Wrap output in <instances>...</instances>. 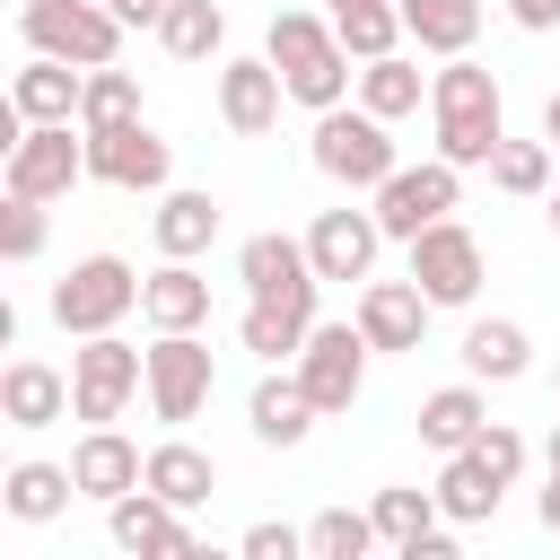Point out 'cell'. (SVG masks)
Wrapping results in <instances>:
<instances>
[{
    "label": "cell",
    "mask_w": 560,
    "mask_h": 560,
    "mask_svg": "<svg viewBox=\"0 0 560 560\" xmlns=\"http://www.w3.org/2000/svg\"><path fill=\"white\" fill-rule=\"evenodd\" d=\"M332 9H359V0H324V18H332Z\"/></svg>",
    "instance_id": "c3c4849f"
},
{
    "label": "cell",
    "mask_w": 560,
    "mask_h": 560,
    "mask_svg": "<svg viewBox=\"0 0 560 560\" xmlns=\"http://www.w3.org/2000/svg\"><path fill=\"white\" fill-rule=\"evenodd\" d=\"M105 9H114L122 26H158V18H166V0H105Z\"/></svg>",
    "instance_id": "7bdbcfd3"
},
{
    "label": "cell",
    "mask_w": 560,
    "mask_h": 560,
    "mask_svg": "<svg viewBox=\"0 0 560 560\" xmlns=\"http://www.w3.org/2000/svg\"><path fill=\"white\" fill-rule=\"evenodd\" d=\"M236 551H245V560H298V551H306V534L262 516V525H245V542H236Z\"/></svg>",
    "instance_id": "ab89813d"
},
{
    "label": "cell",
    "mask_w": 560,
    "mask_h": 560,
    "mask_svg": "<svg viewBox=\"0 0 560 560\" xmlns=\"http://www.w3.org/2000/svg\"><path fill=\"white\" fill-rule=\"evenodd\" d=\"M70 411V376L44 368V359H9L0 368V420L9 429H52Z\"/></svg>",
    "instance_id": "7402d4cb"
},
{
    "label": "cell",
    "mask_w": 560,
    "mask_h": 560,
    "mask_svg": "<svg viewBox=\"0 0 560 560\" xmlns=\"http://www.w3.org/2000/svg\"><path fill=\"white\" fill-rule=\"evenodd\" d=\"M88 175L96 184H114V192H166V175H175V149L131 114V122H105V131H88Z\"/></svg>",
    "instance_id": "8fae6325"
},
{
    "label": "cell",
    "mask_w": 560,
    "mask_h": 560,
    "mask_svg": "<svg viewBox=\"0 0 560 560\" xmlns=\"http://www.w3.org/2000/svg\"><path fill=\"white\" fill-rule=\"evenodd\" d=\"M499 499H508V481L464 446V455H446V472H438V508H446V525H490L499 516Z\"/></svg>",
    "instance_id": "f1b7e54d"
},
{
    "label": "cell",
    "mask_w": 560,
    "mask_h": 560,
    "mask_svg": "<svg viewBox=\"0 0 560 560\" xmlns=\"http://www.w3.org/2000/svg\"><path fill=\"white\" fill-rule=\"evenodd\" d=\"M70 472H79V499H96V508H114L122 490H140L149 481V455L114 429V420H96L79 446H70Z\"/></svg>",
    "instance_id": "e0dca14e"
},
{
    "label": "cell",
    "mask_w": 560,
    "mask_h": 560,
    "mask_svg": "<svg viewBox=\"0 0 560 560\" xmlns=\"http://www.w3.org/2000/svg\"><path fill=\"white\" fill-rule=\"evenodd\" d=\"M236 280H245V298H262V289H298V280H324V271H315L306 236L262 228V236H245V245H236Z\"/></svg>",
    "instance_id": "d4e9b609"
},
{
    "label": "cell",
    "mask_w": 560,
    "mask_h": 560,
    "mask_svg": "<svg viewBox=\"0 0 560 560\" xmlns=\"http://www.w3.org/2000/svg\"><path fill=\"white\" fill-rule=\"evenodd\" d=\"M508 18H516L525 35H551V26H560V0H508Z\"/></svg>",
    "instance_id": "60d3db41"
},
{
    "label": "cell",
    "mask_w": 560,
    "mask_h": 560,
    "mask_svg": "<svg viewBox=\"0 0 560 560\" xmlns=\"http://www.w3.org/2000/svg\"><path fill=\"white\" fill-rule=\"evenodd\" d=\"M368 516H376V542H394V551H411L429 525H446L438 490H376V499H368Z\"/></svg>",
    "instance_id": "e575fe53"
},
{
    "label": "cell",
    "mask_w": 560,
    "mask_h": 560,
    "mask_svg": "<svg viewBox=\"0 0 560 560\" xmlns=\"http://www.w3.org/2000/svg\"><path fill=\"white\" fill-rule=\"evenodd\" d=\"M0 254H9V262H35V254H44V201H26V192L0 201Z\"/></svg>",
    "instance_id": "74e56055"
},
{
    "label": "cell",
    "mask_w": 560,
    "mask_h": 560,
    "mask_svg": "<svg viewBox=\"0 0 560 560\" xmlns=\"http://www.w3.org/2000/svg\"><path fill=\"white\" fill-rule=\"evenodd\" d=\"M315 289L324 280H298V289H262V298H245V315H236V341L254 350V359H298L306 350V332H315Z\"/></svg>",
    "instance_id": "5bb4252c"
},
{
    "label": "cell",
    "mask_w": 560,
    "mask_h": 560,
    "mask_svg": "<svg viewBox=\"0 0 560 560\" xmlns=\"http://www.w3.org/2000/svg\"><path fill=\"white\" fill-rule=\"evenodd\" d=\"M79 88H88V70H79V61L35 52V61L9 79V114H18V122H79Z\"/></svg>",
    "instance_id": "d6986e66"
},
{
    "label": "cell",
    "mask_w": 560,
    "mask_h": 560,
    "mask_svg": "<svg viewBox=\"0 0 560 560\" xmlns=\"http://www.w3.org/2000/svg\"><path fill=\"white\" fill-rule=\"evenodd\" d=\"M525 368H534V341H525V324H499V315L464 324V376H481V385H516Z\"/></svg>",
    "instance_id": "4316f807"
},
{
    "label": "cell",
    "mask_w": 560,
    "mask_h": 560,
    "mask_svg": "<svg viewBox=\"0 0 560 560\" xmlns=\"http://www.w3.org/2000/svg\"><path fill=\"white\" fill-rule=\"evenodd\" d=\"M315 420H324V411H315V394H306V376H298V368H289V376H262V385H254V402H245V429H254L262 446H306V438H315Z\"/></svg>",
    "instance_id": "44dd1931"
},
{
    "label": "cell",
    "mask_w": 560,
    "mask_h": 560,
    "mask_svg": "<svg viewBox=\"0 0 560 560\" xmlns=\"http://www.w3.org/2000/svg\"><path fill=\"white\" fill-rule=\"evenodd\" d=\"M481 429H490L481 376H464V385H438V394H420V446H438V455H464V446H472Z\"/></svg>",
    "instance_id": "603a6c76"
},
{
    "label": "cell",
    "mask_w": 560,
    "mask_h": 560,
    "mask_svg": "<svg viewBox=\"0 0 560 560\" xmlns=\"http://www.w3.org/2000/svg\"><path fill=\"white\" fill-rule=\"evenodd\" d=\"M70 499H79V472H70V464L26 455V464H9V472H0V508H9L18 525H52Z\"/></svg>",
    "instance_id": "cb8c5ba5"
},
{
    "label": "cell",
    "mask_w": 560,
    "mask_h": 560,
    "mask_svg": "<svg viewBox=\"0 0 560 560\" xmlns=\"http://www.w3.org/2000/svg\"><path fill=\"white\" fill-rule=\"evenodd\" d=\"M210 385H219V359H210L201 332H158V341H149V411H158L166 429L201 420Z\"/></svg>",
    "instance_id": "ba28073f"
},
{
    "label": "cell",
    "mask_w": 560,
    "mask_h": 560,
    "mask_svg": "<svg viewBox=\"0 0 560 560\" xmlns=\"http://www.w3.org/2000/svg\"><path fill=\"white\" fill-rule=\"evenodd\" d=\"M26 44L35 52H52V61H79V70H96V61H114L122 52V18L105 9V0H26Z\"/></svg>",
    "instance_id": "52a82bcc"
},
{
    "label": "cell",
    "mask_w": 560,
    "mask_h": 560,
    "mask_svg": "<svg viewBox=\"0 0 560 560\" xmlns=\"http://www.w3.org/2000/svg\"><path fill=\"white\" fill-rule=\"evenodd\" d=\"M332 35H341V52H350V61H385V52H402V44H411V26H402V9H394V0L332 9Z\"/></svg>",
    "instance_id": "4dcf8cb0"
},
{
    "label": "cell",
    "mask_w": 560,
    "mask_h": 560,
    "mask_svg": "<svg viewBox=\"0 0 560 560\" xmlns=\"http://www.w3.org/2000/svg\"><path fill=\"white\" fill-rule=\"evenodd\" d=\"M140 271L122 262V254H88V262H70L61 280H52V324L70 332V341H88V332H114L131 306H140Z\"/></svg>",
    "instance_id": "277c9868"
},
{
    "label": "cell",
    "mask_w": 560,
    "mask_h": 560,
    "mask_svg": "<svg viewBox=\"0 0 560 560\" xmlns=\"http://www.w3.org/2000/svg\"><path fill=\"white\" fill-rule=\"evenodd\" d=\"M394 9L420 52H472V35H481V0H394Z\"/></svg>",
    "instance_id": "f546056e"
},
{
    "label": "cell",
    "mask_w": 560,
    "mask_h": 560,
    "mask_svg": "<svg viewBox=\"0 0 560 560\" xmlns=\"http://www.w3.org/2000/svg\"><path fill=\"white\" fill-rule=\"evenodd\" d=\"M429 289L420 280H368L359 289V332L376 341V350H420L429 341Z\"/></svg>",
    "instance_id": "ac0fdd59"
},
{
    "label": "cell",
    "mask_w": 560,
    "mask_h": 560,
    "mask_svg": "<svg viewBox=\"0 0 560 560\" xmlns=\"http://www.w3.org/2000/svg\"><path fill=\"white\" fill-rule=\"evenodd\" d=\"M542 472H560V420H551V438H542Z\"/></svg>",
    "instance_id": "bcb514c9"
},
{
    "label": "cell",
    "mask_w": 560,
    "mask_h": 560,
    "mask_svg": "<svg viewBox=\"0 0 560 560\" xmlns=\"http://www.w3.org/2000/svg\"><path fill=\"white\" fill-rule=\"evenodd\" d=\"M551 236H560V192H551Z\"/></svg>",
    "instance_id": "7dc6e473"
},
{
    "label": "cell",
    "mask_w": 560,
    "mask_h": 560,
    "mask_svg": "<svg viewBox=\"0 0 560 560\" xmlns=\"http://www.w3.org/2000/svg\"><path fill=\"white\" fill-rule=\"evenodd\" d=\"M105 534H114V551H131V560H201V542H192L184 508H175V499H158L149 481H140V490H122V499L105 508Z\"/></svg>",
    "instance_id": "4fadbf2b"
},
{
    "label": "cell",
    "mask_w": 560,
    "mask_h": 560,
    "mask_svg": "<svg viewBox=\"0 0 560 560\" xmlns=\"http://www.w3.org/2000/svg\"><path fill=\"white\" fill-rule=\"evenodd\" d=\"M411 280L429 289V306H472L481 298V236L446 210L411 236Z\"/></svg>",
    "instance_id": "9c48e42d"
},
{
    "label": "cell",
    "mask_w": 560,
    "mask_h": 560,
    "mask_svg": "<svg viewBox=\"0 0 560 560\" xmlns=\"http://www.w3.org/2000/svg\"><path fill=\"white\" fill-rule=\"evenodd\" d=\"M542 140H551V149H560V88H551V96H542Z\"/></svg>",
    "instance_id": "f6af8a7d"
},
{
    "label": "cell",
    "mask_w": 560,
    "mask_h": 560,
    "mask_svg": "<svg viewBox=\"0 0 560 560\" xmlns=\"http://www.w3.org/2000/svg\"><path fill=\"white\" fill-rule=\"evenodd\" d=\"M149 490L175 499V508H210L219 499V464L192 438H166V446H149Z\"/></svg>",
    "instance_id": "83f0119b"
},
{
    "label": "cell",
    "mask_w": 560,
    "mask_h": 560,
    "mask_svg": "<svg viewBox=\"0 0 560 560\" xmlns=\"http://www.w3.org/2000/svg\"><path fill=\"white\" fill-rule=\"evenodd\" d=\"M472 455H481V464H490V472H499V481L516 490V472H525V438H516L508 420H490V429L472 438Z\"/></svg>",
    "instance_id": "f35d334b"
},
{
    "label": "cell",
    "mask_w": 560,
    "mask_h": 560,
    "mask_svg": "<svg viewBox=\"0 0 560 560\" xmlns=\"http://www.w3.org/2000/svg\"><path fill=\"white\" fill-rule=\"evenodd\" d=\"M376 551V516L368 508H324L306 525V560H368Z\"/></svg>",
    "instance_id": "8d00e7d4"
},
{
    "label": "cell",
    "mask_w": 560,
    "mask_h": 560,
    "mask_svg": "<svg viewBox=\"0 0 560 560\" xmlns=\"http://www.w3.org/2000/svg\"><path fill=\"white\" fill-rule=\"evenodd\" d=\"M131 394H149V350H131L122 332H88L70 350V411L96 429V420H122Z\"/></svg>",
    "instance_id": "5b68a950"
},
{
    "label": "cell",
    "mask_w": 560,
    "mask_h": 560,
    "mask_svg": "<svg viewBox=\"0 0 560 560\" xmlns=\"http://www.w3.org/2000/svg\"><path fill=\"white\" fill-rule=\"evenodd\" d=\"M376 245H385V228H376V210H315V228H306V254H315V271L324 280H368L376 271Z\"/></svg>",
    "instance_id": "2e32d148"
},
{
    "label": "cell",
    "mask_w": 560,
    "mask_h": 560,
    "mask_svg": "<svg viewBox=\"0 0 560 560\" xmlns=\"http://www.w3.org/2000/svg\"><path fill=\"white\" fill-rule=\"evenodd\" d=\"M455 192H464V166L429 158V166H394V175L376 184V201H368V210H376V228H385V236H402V245H411L429 219H446V210H455Z\"/></svg>",
    "instance_id": "7c38bea8"
},
{
    "label": "cell",
    "mask_w": 560,
    "mask_h": 560,
    "mask_svg": "<svg viewBox=\"0 0 560 560\" xmlns=\"http://www.w3.org/2000/svg\"><path fill=\"white\" fill-rule=\"evenodd\" d=\"M551 175H560V149H551V140H499V149H490V184L516 192V201L551 192Z\"/></svg>",
    "instance_id": "836d02e7"
},
{
    "label": "cell",
    "mask_w": 560,
    "mask_h": 560,
    "mask_svg": "<svg viewBox=\"0 0 560 560\" xmlns=\"http://www.w3.org/2000/svg\"><path fill=\"white\" fill-rule=\"evenodd\" d=\"M140 315H149V332H201L210 324V280L184 254H166L149 271V289H140Z\"/></svg>",
    "instance_id": "ffe728a7"
},
{
    "label": "cell",
    "mask_w": 560,
    "mask_h": 560,
    "mask_svg": "<svg viewBox=\"0 0 560 560\" xmlns=\"http://www.w3.org/2000/svg\"><path fill=\"white\" fill-rule=\"evenodd\" d=\"M306 158H315V175L341 184V192H376V184L402 166V158H394V122L368 114V105H324Z\"/></svg>",
    "instance_id": "3957f363"
},
{
    "label": "cell",
    "mask_w": 560,
    "mask_h": 560,
    "mask_svg": "<svg viewBox=\"0 0 560 560\" xmlns=\"http://www.w3.org/2000/svg\"><path fill=\"white\" fill-rule=\"evenodd\" d=\"M368 350H376V341H368V332H359V315H350V324H315V332H306V350L289 359V368L306 376V394H315V411H324V420L359 402V385H368Z\"/></svg>",
    "instance_id": "30bf717a"
},
{
    "label": "cell",
    "mask_w": 560,
    "mask_h": 560,
    "mask_svg": "<svg viewBox=\"0 0 560 560\" xmlns=\"http://www.w3.org/2000/svg\"><path fill=\"white\" fill-rule=\"evenodd\" d=\"M280 96H289V79L271 70V52H254V61H219V122H228L236 140H262V131L280 122Z\"/></svg>",
    "instance_id": "9a60e30c"
},
{
    "label": "cell",
    "mask_w": 560,
    "mask_h": 560,
    "mask_svg": "<svg viewBox=\"0 0 560 560\" xmlns=\"http://www.w3.org/2000/svg\"><path fill=\"white\" fill-rule=\"evenodd\" d=\"M158 44H166L175 61H210V52L228 44V18H219V0H166V18H158Z\"/></svg>",
    "instance_id": "d6a6232c"
},
{
    "label": "cell",
    "mask_w": 560,
    "mask_h": 560,
    "mask_svg": "<svg viewBox=\"0 0 560 560\" xmlns=\"http://www.w3.org/2000/svg\"><path fill=\"white\" fill-rule=\"evenodd\" d=\"M402 560H455V525H429V534H420Z\"/></svg>",
    "instance_id": "b9f144b4"
},
{
    "label": "cell",
    "mask_w": 560,
    "mask_h": 560,
    "mask_svg": "<svg viewBox=\"0 0 560 560\" xmlns=\"http://www.w3.org/2000/svg\"><path fill=\"white\" fill-rule=\"evenodd\" d=\"M131 114H140V79L114 70V61H96L88 88H79V131H105V122H131Z\"/></svg>",
    "instance_id": "d590c367"
},
{
    "label": "cell",
    "mask_w": 560,
    "mask_h": 560,
    "mask_svg": "<svg viewBox=\"0 0 560 560\" xmlns=\"http://www.w3.org/2000/svg\"><path fill=\"white\" fill-rule=\"evenodd\" d=\"M534 516H542V534H560V472L542 481V499H534Z\"/></svg>",
    "instance_id": "ee69618b"
},
{
    "label": "cell",
    "mask_w": 560,
    "mask_h": 560,
    "mask_svg": "<svg viewBox=\"0 0 560 560\" xmlns=\"http://www.w3.org/2000/svg\"><path fill=\"white\" fill-rule=\"evenodd\" d=\"M149 236H158V254H210V236H219V201L210 192H184V184H166L158 192V219H149Z\"/></svg>",
    "instance_id": "484cf974"
},
{
    "label": "cell",
    "mask_w": 560,
    "mask_h": 560,
    "mask_svg": "<svg viewBox=\"0 0 560 560\" xmlns=\"http://www.w3.org/2000/svg\"><path fill=\"white\" fill-rule=\"evenodd\" d=\"M70 184H88V131L70 140V122H18V140H9V166H0V192L61 201Z\"/></svg>",
    "instance_id": "8992f818"
},
{
    "label": "cell",
    "mask_w": 560,
    "mask_h": 560,
    "mask_svg": "<svg viewBox=\"0 0 560 560\" xmlns=\"http://www.w3.org/2000/svg\"><path fill=\"white\" fill-rule=\"evenodd\" d=\"M262 52H271V70L289 79V105H306V114L350 105V88H359V70H350L332 18H315V9H280L271 35H262Z\"/></svg>",
    "instance_id": "7a4b0ae2"
},
{
    "label": "cell",
    "mask_w": 560,
    "mask_h": 560,
    "mask_svg": "<svg viewBox=\"0 0 560 560\" xmlns=\"http://www.w3.org/2000/svg\"><path fill=\"white\" fill-rule=\"evenodd\" d=\"M551 394H560V385H551Z\"/></svg>",
    "instance_id": "681fc988"
},
{
    "label": "cell",
    "mask_w": 560,
    "mask_h": 560,
    "mask_svg": "<svg viewBox=\"0 0 560 560\" xmlns=\"http://www.w3.org/2000/svg\"><path fill=\"white\" fill-rule=\"evenodd\" d=\"M429 122H438V158H446V166H490V149L508 140L499 79H490L472 52H446V70L429 79Z\"/></svg>",
    "instance_id": "6da1fadb"
},
{
    "label": "cell",
    "mask_w": 560,
    "mask_h": 560,
    "mask_svg": "<svg viewBox=\"0 0 560 560\" xmlns=\"http://www.w3.org/2000/svg\"><path fill=\"white\" fill-rule=\"evenodd\" d=\"M420 96H429L420 61H402V52H385V61H359V105H368V114L402 122V114H420Z\"/></svg>",
    "instance_id": "1f68e13d"
}]
</instances>
